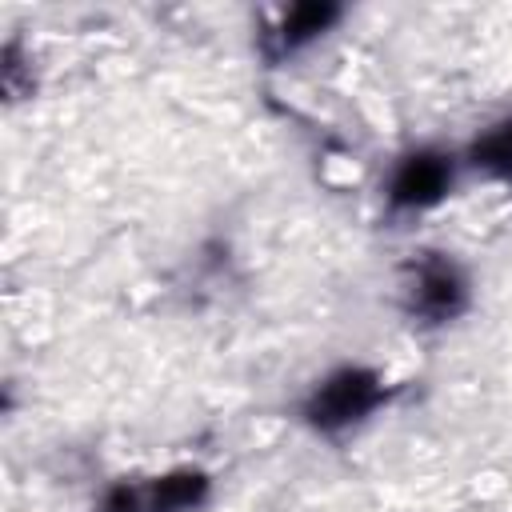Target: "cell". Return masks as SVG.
<instances>
[{
  "mask_svg": "<svg viewBox=\"0 0 512 512\" xmlns=\"http://www.w3.org/2000/svg\"><path fill=\"white\" fill-rule=\"evenodd\" d=\"M452 296H456V284H452V276H448V272H436V276H428V280H424V300H428L436 312L452 308Z\"/></svg>",
  "mask_w": 512,
  "mask_h": 512,
  "instance_id": "277c9868",
  "label": "cell"
},
{
  "mask_svg": "<svg viewBox=\"0 0 512 512\" xmlns=\"http://www.w3.org/2000/svg\"><path fill=\"white\" fill-rule=\"evenodd\" d=\"M476 156H480L484 164L500 168V172H512V124L500 128V132H492V136L476 148Z\"/></svg>",
  "mask_w": 512,
  "mask_h": 512,
  "instance_id": "3957f363",
  "label": "cell"
},
{
  "mask_svg": "<svg viewBox=\"0 0 512 512\" xmlns=\"http://www.w3.org/2000/svg\"><path fill=\"white\" fill-rule=\"evenodd\" d=\"M444 164L440 160H432V156H420V160H412L404 172H400V180H396V200H432L440 188H444Z\"/></svg>",
  "mask_w": 512,
  "mask_h": 512,
  "instance_id": "7a4b0ae2",
  "label": "cell"
},
{
  "mask_svg": "<svg viewBox=\"0 0 512 512\" xmlns=\"http://www.w3.org/2000/svg\"><path fill=\"white\" fill-rule=\"evenodd\" d=\"M372 396H376V384H372L368 376L344 372V376H336L332 384H324V392H320L316 404H312V416H316L320 424H340V420H352L356 412H364V408L372 404Z\"/></svg>",
  "mask_w": 512,
  "mask_h": 512,
  "instance_id": "6da1fadb",
  "label": "cell"
}]
</instances>
